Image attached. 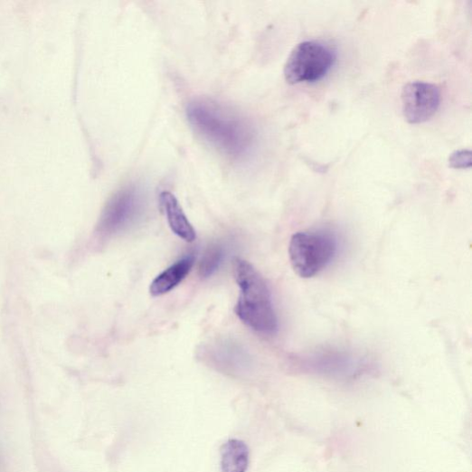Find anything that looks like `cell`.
Masks as SVG:
<instances>
[{
  "label": "cell",
  "mask_w": 472,
  "mask_h": 472,
  "mask_svg": "<svg viewBox=\"0 0 472 472\" xmlns=\"http://www.w3.org/2000/svg\"><path fill=\"white\" fill-rule=\"evenodd\" d=\"M195 262L194 254L187 255L158 275L150 287L153 297H161L175 288L191 272Z\"/></svg>",
  "instance_id": "52a82bcc"
},
{
  "label": "cell",
  "mask_w": 472,
  "mask_h": 472,
  "mask_svg": "<svg viewBox=\"0 0 472 472\" xmlns=\"http://www.w3.org/2000/svg\"><path fill=\"white\" fill-rule=\"evenodd\" d=\"M233 275L241 291L236 315L255 332L274 334L278 318L264 278L250 262L239 258L233 260Z\"/></svg>",
  "instance_id": "7a4b0ae2"
},
{
  "label": "cell",
  "mask_w": 472,
  "mask_h": 472,
  "mask_svg": "<svg viewBox=\"0 0 472 472\" xmlns=\"http://www.w3.org/2000/svg\"><path fill=\"white\" fill-rule=\"evenodd\" d=\"M441 92L430 82L413 81L406 84L401 91L402 112L410 124H421L434 117L439 109Z\"/></svg>",
  "instance_id": "5b68a950"
},
{
  "label": "cell",
  "mask_w": 472,
  "mask_h": 472,
  "mask_svg": "<svg viewBox=\"0 0 472 472\" xmlns=\"http://www.w3.org/2000/svg\"><path fill=\"white\" fill-rule=\"evenodd\" d=\"M338 251L336 236L325 231H298L292 236L289 258L296 273L312 278L333 262Z\"/></svg>",
  "instance_id": "3957f363"
},
{
  "label": "cell",
  "mask_w": 472,
  "mask_h": 472,
  "mask_svg": "<svg viewBox=\"0 0 472 472\" xmlns=\"http://www.w3.org/2000/svg\"><path fill=\"white\" fill-rule=\"evenodd\" d=\"M188 121L213 146L233 158L248 154L253 133L240 117L206 100H195L187 106Z\"/></svg>",
  "instance_id": "6da1fadb"
},
{
  "label": "cell",
  "mask_w": 472,
  "mask_h": 472,
  "mask_svg": "<svg viewBox=\"0 0 472 472\" xmlns=\"http://www.w3.org/2000/svg\"><path fill=\"white\" fill-rule=\"evenodd\" d=\"M160 201L173 232L185 242H194L196 240V231L176 198L171 193L164 192L160 195Z\"/></svg>",
  "instance_id": "ba28073f"
},
{
  "label": "cell",
  "mask_w": 472,
  "mask_h": 472,
  "mask_svg": "<svg viewBox=\"0 0 472 472\" xmlns=\"http://www.w3.org/2000/svg\"><path fill=\"white\" fill-rule=\"evenodd\" d=\"M224 259V250L220 245H212L205 251L200 264V275L203 278L212 276L220 268Z\"/></svg>",
  "instance_id": "30bf717a"
},
{
  "label": "cell",
  "mask_w": 472,
  "mask_h": 472,
  "mask_svg": "<svg viewBox=\"0 0 472 472\" xmlns=\"http://www.w3.org/2000/svg\"><path fill=\"white\" fill-rule=\"evenodd\" d=\"M249 462L250 450L245 442L231 439L222 447V472H247Z\"/></svg>",
  "instance_id": "9c48e42d"
},
{
  "label": "cell",
  "mask_w": 472,
  "mask_h": 472,
  "mask_svg": "<svg viewBox=\"0 0 472 472\" xmlns=\"http://www.w3.org/2000/svg\"><path fill=\"white\" fill-rule=\"evenodd\" d=\"M335 61V52L323 43L305 41L295 47L283 72L290 84L313 82L325 77Z\"/></svg>",
  "instance_id": "277c9868"
},
{
  "label": "cell",
  "mask_w": 472,
  "mask_h": 472,
  "mask_svg": "<svg viewBox=\"0 0 472 472\" xmlns=\"http://www.w3.org/2000/svg\"><path fill=\"white\" fill-rule=\"evenodd\" d=\"M140 207V196L135 188H125L107 204L99 223V231L111 235L122 231L136 219Z\"/></svg>",
  "instance_id": "8992f818"
},
{
  "label": "cell",
  "mask_w": 472,
  "mask_h": 472,
  "mask_svg": "<svg viewBox=\"0 0 472 472\" xmlns=\"http://www.w3.org/2000/svg\"><path fill=\"white\" fill-rule=\"evenodd\" d=\"M471 152L459 150L453 153L448 159L449 166L454 169H466L471 166Z\"/></svg>",
  "instance_id": "8fae6325"
}]
</instances>
